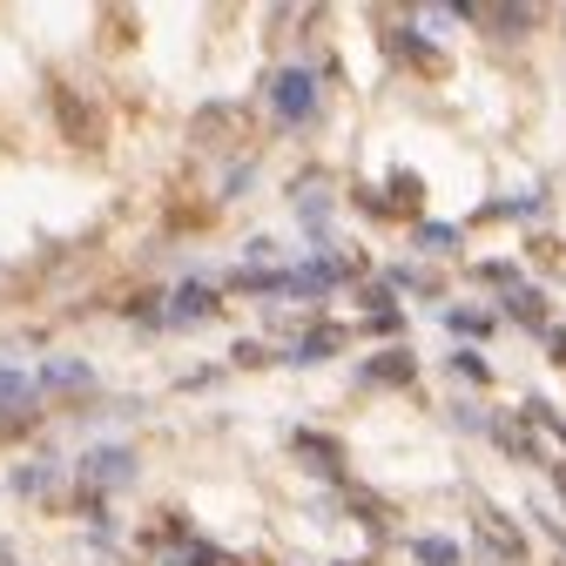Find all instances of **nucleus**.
<instances>
[{
    "label": "nucleus",
    "instance_id": "obj_11",
    "mask_svg": "<svg viewBox=\"0 0 566 566\" xmlns=\"http://www.w3.org/2000/svg\"><path fill=\"white\" fill-rule=\"evenodd\" d=\"M418 243L424 250H459V230L452 223H418Z\"/></svg>",
    "mask_w": 566,
    "mask_h": 566
},
{
    "label": "nucleus",
    "instance_id": "obj_8",
    "mask_svg": "<svg viewBox=\"0 0 566 566\" xmlns=\"http://www.w3.org/2000/svg\"><path fill=\"white\" fill-rule=\"evenodd\" d=\"M297 452H304V459H311L317 472H337V452H331V446H324L317 432H297Z\"/></svg>",
    "mask_w": 566,
    "mask_h": 566
},
{
    "label": "nucleus",
    "instance_id": "obj_1",
    "mask_svg": "<svg viewBox=\"0 0 566 566\" xmlns=\"http://www.w3.org/2000/svg\"><path fill=\"white\" fill-rule=\"evenodd\" d=\"M270 102H276L283 122H311L317 115V75H311V67H276V75H270Z\"/></svg>",
    "mask_w": 566,
    "mask_h": 566
},
{
    "label": "nucleus",
    "instance_id": "obj_10",
    "mask_svg": "<svg viewBox=\"0 0 566 566\" xmlns=\"http://www.w3.org/2000/svg\"><path fill=\"white\" fill-rule=\"evenodd\" d=\"M48 479H54V459H34V465H21V472H14V492H41Z\"/></svg>",
    "mask_w": 566,
    "mask_h": 566
},
{
    "label": "nucleus",
    "instance_id": "obj_7",
    "mask_svg": "<svg viewBox=\"0 0 566 566\" xmlns=\"http://www.w3.org/2000/svg\"><path fill=\"white\" fill-rule=\"evenodd\" d=\"M506 311H513L520 324L546 331V297H539V291H526V283H513V291H506Z\"/></svg>",
    "mask_w": 566,
    "mask_h": 566
},
{
    "label": "nucleus",
    "instance_id": "obj_15",
    "mask_svg": "<svg viewBox=\"0 0 566 566\" xmlns=\"http://www.w3.org/2000/svg\"><path fill=\"white\" fill-rule=\"evenodd\" d=\"M559 439H566V432H559Z\"/></svg>",
    "mask_w": 566,
    "mask_h": 566
},
{
    "label": "nucleus",
    "instance_id": "obj_4",
    "mask_svg": "<svg viewBox=\"0 0 566 566\" xmlns=\"http://www.w3.org/2000/svg\"><path fill=\"white\" fill-rule=\"evenodd\" d=\"M209 311H217V291H202V283H176L163 324H189V317H209Z\"/></svg>",
    "mask_w": 566,
    "mask_h": 566
},
{
    "label": "nucleus",
    "instance_id": "obj_5",
    "mask_svg": "<svg viewBox=\"0 0 566 566\" xmlns=\"http://www.w3.org/2000/svg\"><path fill=\"white\" fill-rule=\"evenodd\" d=\"M34 385H48V391H88V385H95V371H88L82 358H48Z\"/></svg>",
    "mask_w": 566,
    "mask_h": 566
},
{
    "label": "nucleus",
    "instance_id": "obj_2",
    "mask_svg": "<svg viewBox=\"0 0 566 566\" xmlns=\"http://www.w3.org/2000/svg\"><path fill=\"white\" fill-rule=\"evenodd\" d=\"M82 485H88V500L95 492H115V485H135V452H122V446L82 452Z\"/></svg>",
    "mask_w": 566,
    "mask_h": 566
},
{
    "label": "nucleus",
    "instance_id": "obj_9",
    "mask_svg": "<svg viewBox=\"0 0 566 566\" xmlns=\"http://www.w3.org/2000/svg\"><path fill=\"white\" fill-rule=\"evenodd\" d=\"M411 553H418L424 566H459V546H452V539H418Z\"/></svg>",
    "mask_w": 566,
    "mask_h": 566
},
{
    "label": "nucleus",
    "instance_id": "obj_14",
    "mask_svg": "<svg viewBox=\"0 0 566 566\" xmlns=\"http://www.w3.org/2000/svg\"><path fill=\"white\" fill-rule=\"evenodd\" d=\"M559 492H566V465H559Z\"/></svg>",
    "mask_w": 566,
    "mask_h": 566
},
{
    "label": "nucleus",
    "instance_id": "obj_6",
    "mask_svg": "<svg viewBox=\"0 0 566 566\" xmlns=\"http://www.w3.org/2000/svg\"><path fill=\"white\" fill-rule=\"evenodd\" d=\"M411 371H418V365H411V350H378L371 365H358V378H365V385H405Z\"/></svg>",
    "mask_w": 566,
    "mask_h": 566
},
{
    "label": "nucleus",
    "instance_id": "obj_13",
    "mask_svg": "<svg viewBox=\"0 0 566 566\" xmlns=\"http://www.w3.org/2000/svg\"><path fill=\"white\" fill-rule=\"evenodd\" d=\"M452 371H459L465 385H485V365L472 358V350H452Z\"/></svg>",
    "mask_w": 566,
    "mask_h": 566
},
{
    "label": "nucleus",
    "instance_id": "obj_12",
    "mask_svg": "<svg viewBox=\"0 0 566 566\" xmlns=\"http://www.w3.org/2000/svg\"><path fill=\"white\" fill-rule=\"evenodd\" d=\"M452 331H459V337H485V331H492V317H485V311H459V304H452Z\"/></svg>",
    "mask_w": 566,
    "mask_h": 566
},
{
    "label": "nucleus",
    "instance_id": "obj_3",
    "mask_svg": "<svg viewBox=\"0 0 566 566\" xmlns=\"http://www.w3.org/2000/svg\"><path fill=\"white\" fill-rule=\"evenodd\" d=\"M34 378L28 371H0V432H21V424H34Z\"/></svg>",
    "mask_w": 566,
    "mask_h": 566
}]
</instances>
